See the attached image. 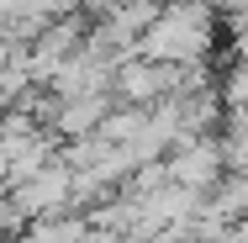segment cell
Wrapping results in <instances>:
<instances>
[{"mask_svg":"<svg viewBox=\"0 0 248 243\" xmlns=\"http://www.w3.org/2000/svg\"><path fill=\"white\" fill-rule=\"evenodd\" d=\"M111 106H116L111 90H90V96L58 100V106H53V116H48V127H53V138H58V143H63V138H90Z\"/></svg>","mask_w":248,"mask_h":243,"instance_id":"4","label":"cell"},{"mask_svg":"<svg viewBox=\"0 0 248 243\" xmlns=\"http://www.w3.org/2000/svg\"><path fill=\"white\" fill-rule=\"evenodd\" d=\"M143 122H148V106H111V111L100 116L95 138L100 143H132V138L143 132Z\"/></svg>","mask_w":248,"mask_h":243,"instance_id":"6","label":"cell"},{"mask_svg":"<svg viewBox=\"0 0 248 243\" xmlns=\"http://www.w3.org/2000/svg\"><path fill=\"white\" fill-rule=\"evenodd\" d=\"M211 27H217V16H211L206 0H169V5H158V16L138 32L132 53L138 58H153V64L196 69L201 58L211 53Z\"/></svg>","mask_w":248,"mask_h":243,"instance_id":"1","label":"cell"},{"mask_svg":"<svg viewBox=\"0 0 248 243\" xmlns=\"http://www.w3.org/2000/svg\"><path fill=\"white\" fill-rule=\"evenodd\" d=\"M180 74H185V69H174V64H153V58L127 53V58H116L106 90H111L116 106H153L158 96H174V90H180Z\"/></svg>","mask_w":248,"mask_h":243,"instance_id":"2","label":"cell"},{"mask_svg":"<svg viewBox=\"0 0 248 243\" xmlns=\"http://www.w3.org/2000/svg\"><path fill=\"white\" fill-rule=\"evenodd\" d=\"M69 180H74V169H69V164H58V159H48L32 180L11 185L5 195L21 206V217H27V222H37V217H58V211H69Z\"/></svg>","mask_w":248,"mask_h":243,"instance_id":"3","label":"cell"},{"mask_svg":"<svg viewBox=\"0 0 248 243\" xmlns=\"http://www.w3.org/2000/svg\"><path fill=\"white\" fill-rule=\"evenodd\" d=\"M27 243H79L85 238V217L79 211H58V217H37L21 227Z\"/></svg>","mask_w":248,"mask_h":243,"instance_id":"5","label":"cell"},{"mask_svg":"<svg viewBox=\"0 0 248 243\" xmlns=\"http://www.w3.org/2000/svg\"><path fill=\"white\" fill-rule=\"evenodd\" d=\"M21 227H27V217H21V206H16L11 195L0 191V243H5V238H16Z\"/></svg>","mask_w":248,"mask_h":243,"instance_id":"7","label":"cell"}]
</instances>
